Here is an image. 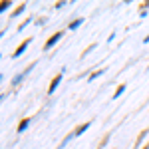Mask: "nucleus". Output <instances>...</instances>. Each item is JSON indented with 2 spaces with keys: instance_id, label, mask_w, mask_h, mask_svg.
Segmentation results:
<instances>
[{
  "instance_id": "f257e3e1",
  "label": "nucleus",
  "mask_w": 149,
  "mask_h": 149,
  "mask_svg": "<svg viewBox=\"0 0 149 149\" xmlns=\"http://www.w3.org/2000/svg\"><path fill=\"white\" fill-rule=\"evenodd\" d=\"M58 38H60V34L52 36V38H50V40H48V44H46V46H52V44H56V42H58Z\"/></svg>"
},
{
  "instance_id": "f03ea898",
  "label": "nucleus",
  "mask_w": 149,
  "mask_h": 149,
  "mask_svg": "<svg viewBox=\"0 0 149 149\" xmlns=\"http://www.w3.org/2000/svg\"><path fill=\"white\" fill-rule=\"evenodd\" d=\"M26 125H28V121H26V119H24L22 123H20V127H18V129H20V131H24V129H26Z\"/></svg>"
}]
</instances>
